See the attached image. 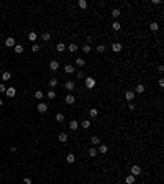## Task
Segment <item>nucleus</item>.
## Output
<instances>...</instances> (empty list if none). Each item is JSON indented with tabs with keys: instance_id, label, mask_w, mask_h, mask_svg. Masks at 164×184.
Listing matches in <instances>:
<instances>
[{
	"instance_id": "30",
	"label": "nucleus",
	"mask_w": 164,
	"mask_h": 184,
	"mask_svg": "<svg viewBox=\"0 0 164 184\" xmlns=\"http://www.w3.org/2000/svg\"><path fill=\"white\" fill-rule=\"evenodd\" d=\"M76 64H77V66H84V64H85V59H84V58H77V59H76Z\"/></svg>"
},
{
	"instance_id": "34",
	"label": "nucleus",
	"mask_w": 164,
	"mask_h": 184,
	"mask_svg": "<svg viewBox=\"0 0 164 184\" xmlns=\"http://www.w3.org/2000/svg\"><path fill=\"white\" fill-rule=\"evenodd\" d=\"M69 51H71V53H76V51H77V44H76V43H71L69 44Z\"/></svg>"
},
{
	"instance_id": "3",
	"label": "nucleus",
	"mask_w": 164,
	"mask_h": 184,
	"mask_svg": "<svg viewBox=\"0 0 164 184\" xmlns=\"http://www.w3.org/2000/svg\"><path fill=\"white\" fill-rule=\"evenodd\" d=\"M5 95H7L8 99H13L16 95V89H15V87H8V89L5 90Z\"/></svg>"
},
{
	"instance_id": "27",
	"label": "nucleus",
	"mask_w": 164,
	"mask_h": 184,
	"mask_svg": "<svg viewBox=\"0 0 164 184\" xmlns=\"http://www.w3.org/2000/svg\"><path fill=\"white\" fill-rule=\"evenodd\" d=\"M87 153H89L90 158H95V156H97V150H95V148H89V151H87Z\"/></svg>"
},
{
	"instance_id": "19",
	"label": "nucleus",
	"mask_w": 164,
	"mask_h": 184,
	"mask_svg": "<svg viewBox=\"0 0 164 184\" xmlns=\"http://www.w3.org/2000/svg\"><path fill=\"white\" fill-rule=\"evenodd\" d=\"M107 151H108V146H107V145H100V146H98V153H100V155H105Z\"/></svg>"
},
{
	"instance_id": "20",
	"label": "nucleus",
	"mask_w": 164,
	"mask_h": 184,
	"mask_svg": "<svg viewBox=\"0 0 164 184\" xmlns=\"http://www.w3.org/2000/svg\"><path fill=\"white\" fill-rule=\"evenodd\" d=\"M120 15H121V12L118 10V8H113V10H112V16H113V20H117Z\"/></svg>"
},
{
	"instance_id": "24",
	"label": "nucleus",
	"mask_w": 164,
	"mask_h": 184,
	"mask_svg": "<svg viewBox=\"0 0 164 184\" xmlns=\"http://www.w3.org/2000/svg\"><path fill=\"white\" fill-rule=\"evenodd\" d=\"M90 145H100V138H98V137H92V138H90Z\"/></svg>"
},
{
	"instance_id": "22",
	"label": "nucleus",
	"mask_w": 164,
	"mask_h": 184,
	"mask_svg": "<svg viewBox=\"0 0 164 184\" xmlns=\"http://www.w3.org/2000/svg\"><path fill=\"white\" fill-rule=\"evenodd\" d=\"M125 183H126V184H135V176H131V174H128V176L125 178Z\"/></svg>"
},
{
	"instance_id": "26",
	"label": "nucleus",
	"mask_w": 164,
	"mask_h": 184,
	"mask_svg": "<svg viewBox=\"0 0 164 184\" xmlns=\"http://www.w3.org/2000/svg\"><path fill=\"white\" fill-rule=\"evenodd\" d=\"M112 28H113L115 31H118V30H120V28H121V25H120V21H117V20H115L113 23H112Z\"/></svg>"
},
{
	"instance_id": "11",
	"label": "nucleus",
	"mask_w": 164,
	"mask_h": 184,
	"mask_svg": "<svg viewBox=\"0 0 164 184\" xmlns=\"http://www.w3.org/2000/svg\"><path fill=\"white\" fill-rule=\"evenodd\" d=\"M66 161H67V163H69V165H72V163H76V155H74V153H69V155H67V156H66Z\"/></svg>"
},
{
	"instance_id": "25",
	"label": "nucleus",
	"mask_w": 164,
	"mask_h": 184,
	"mask_svg": "<svg viewBox=\"0 0 164 184\" xmlns=\"http://www.w3.org/2000/svg\"><path fill=\"white\" fill-rule=\"evenodd\" d=\"M56 86H58V79L51 77V79H49V87H51V89H54Z\"/></svg>"
},
{
	"instance_id": "37",
	"label": "nucleus",
	"mask_w": 164,
	"mask_h": 184,
	"mask_svg": "<svg viewBox=\"0 0 164 184\" xmlns=\"http://www.w3.org/2000/svg\"><path fill=\"white\" fill-rule=\"evenodd\" d=\"M31 51H33V53H38V51H39V44L33 43V46H31Z\"/></svg>"
},
{
	"instance_id": "14",
	"label": "nucleus",
	"mask_w": 164,
	"mask_h": 184,
	"mask_svg": "<svg viewBox=\"0 0 164 184\" xmlns=\"http://www.w3.org/2000/svg\"><path fill=\"white\" fill-rule=\"evenodd\" d=\"M10 77H12L10 71H3V72H2V81H10Z\"/></svg>"
},
{
	"instance_id": "16",
	"label": "nucleus",
	"mask_w": 164,
	"mask_h": 184,
	"mask_svg": "<svg viewBox=\"0 0 164 184\" xmlns=\"http://www.w3.org/2000/svg\"><path fill=\"white\" fill-rule=\"evenodd\" d=\"M46 97L49 99V100H53V99H56V92H54L53 89H49V90L46 92Z\"/></svg>"
},
{
	"instance_id": "6",
	"label": "nucleus",
	"mask_w": 164,
	"mask_h": 184,
	"mask_svg": "<svg viewBox=\"0 0 164 184\" xmlns=\"http://www.w3.org/2000/svg\"><path fill=\"white\" fill-rule=\"evenodd\" d=\"M135 92H133V90H126L125 92V99H126V102H133V99H135Z\"/></svg>"
},
{
	"instance_id": "44",
	"label": "nucleus",
	"mask_w": 164,
	"mask_h": 184,
	"mask_svg": "<svg viewBox=\"0 0 164 184\" xmlns=\"http://www.w3.org/2000/svg\"><path fill=\"white\" fill-rule=\"evenodd\" d=\"M0 105H3V100H2V99H0Z\"/></svg>"
},
{
	"instance_id": "33",
	"label": "nucleus",
	"mask_w": 164,
	"mask_h": 184,
	"mask_svg": "<svg viewBox=\"0 0 164 184\" xmlns=\"http://www.w3.org/2000/svg\"><path fill=\"white\" fill-rule=\"evenodd\" d=\"M81 125H82V128H90V120H84V122H82V123H81Z\"/></svg>"
},
{
	"instance_id": "17",
	"label": "nucleus",
	"mask_w": 164,
	"mask_h": 184,
	"mask_svg": "<svg viewBox=\"0 0 164 184\" xmlns=\"http://www.w3.org/2000/svg\"><path fill=\"white\" fill-rule=\"evenodd\" d=\"M143 92H145V86H143V84H138L136 89H135V94H143Z\"/></svg>"
},
{
	"instance_id": "7",
	"label": "nucleus",
	"mask_w": 164,
	"mask_h": 184,
	"mask_svg": "<svg viewBox=\"0 0 164 184\" xmlns=\"http://www.w3.org/2000/svg\"><path fill=\"white\" fill-rule=\"evenodd\" d=\"M64 87H66V90H74L76 89V82L74 81H67V82L64 84Z\"/></svg>"
},
{
	"instance_id": "36",
	"label": "nucleus",
	"mask_w": 164,
	"mask_h": 184,
	"mask_svg": "<svg viewBox=\"0 0 164 184\" xmlns=\"http://www.w3.org/2000/svg\"><path fill=\"white\" fill-rule=\"evenodd\" d=\"M82 51H84V53H90V51H92V48H90V44H84Z\"/></svg>"
},
{
	"instance_id": "42",
	"label": "nucleus",
	"mask_w": 164,
	"mask_h": 184,
	"mask_svg": "<svg viewBox=\"0 0 164 184\" xmlns=\"http://www.w3.org/2000/svg\"><path fill=\"white\" fill-rule=\"evenodd\" d=\"M5 90H7V87H5L3 84H0V92H3V94H5Z\"/></svg>"
},
{
	"instance_id": "40",
	"label": "nucleus",
	"mask_w": 164,
	"mask_h": 184,
	"mask_svg": "<svg viewBox=\"0 0 164 184\" xmlns=\"http://www.w3.org/2000/svg\"><path fill=\"white\" fill-rule=\"evenodd\" d=\"M23 184H33L30 178H23Z\"/></svg>"
},
{
	"instance_id": "13",
	"label": "nucleus",
	"mask_w": 164,
	"mask_h": 184,
	"mask_svg": "<svg viewBox=\"0 0 164 184\" xmlns=\"http://www.w3.org/2000/svg\"><path fill=\"white\" fill-rule=\"evenodd\" d=\"M28 39H30V41H33V43H36V39H38V35H36L35 31H30V33H28Z\"/></svg>"
},
{
	"instance_id": "41",
	"label": "nucleus",
	"mask_w": 164,
	"mask_h": 184,
	"mask_svg": "<svg viewBox=\"0 0 164 184\" xmlns=\"http://www.w3.org/2000/svg\"><path fill=\"white\" fill-rule=\"evenodd\" d=\"M77 79H84V72H82V71L77 72Z\"/></svg>"
},
{
	"instance_id": "5",
	"label": "nucleus",
	"mask_w": 164,
	"mask_h": 184,
	"mask_svg": "<svg viewBox=\"0 0 164 184\" xmlns=\"http://www.w3.org/2000/svg\"><path fill=\"white\" fill-rule=\"evenodd\" d=\"M15 44H16V41H15V38H12V36L5 39V46L7 48H15Z\"/></svg>"
},
{
	"instance_id": "35",
	"label": "nucleus",
	"mask_w": 164,
	"mask_h": 184,
	"mask_svg": "<svg viewBox=\"0 0 164 184\" xmlns=\"http://www.w3.org/2000/svg\"><path fill=\"white\" fill-rule=\"evenodd\" d=\"M15 53H23V46L21 44H15Z\"/></svg>"
},
{
	"instance_id": "28",
	"label": "nucleus",
	"mask_w": 164,
	"mask_h": 184,
	"mask_svg": "<svg viewBox=\"0 0 164 184\" xmlns=\"http://www.w3.org/2000/svg\"><path fill=\"white\" fill-rule=\"evenodd\" d=\"M56 49H58L59 53H64V49H66V44H64V43H58V46H56Z\"/></svg>"
},
{
	"instance_id": "8",
	"label": "nucleus",
	"mask_w": 164,
	"mask_h": 184,
	"mask_svg": "<svg viewBox=\"0 0 164 184\" xmlns=\"http://www.w3.org/2000/svg\"><path fill=\"white\" fill-rule=\"evenodd\" d=\"M69 128L72 130V132H76V130L79 128V122H77V120H71V122H69Z\"/></svg>"
},
{
	"instance_id": "23",
	"label": "nucleus",
	"mask_w": 164,
	"mask_h": 184,
	"mask_svg": "<svg viewBox=\"0 0 164 184\" xmlns=\"http://www.w3.org/2000/svg\"><path fill=\"white\" fill-rule=\"evenodd\" d=\"M56 122H58V123H63L64 122V114H61V112L56 114Z\"/></svg>"
},
{
	"instance_id": "43",
	"label": "nucleus",
	"mask_w": 164,
	"mask_h": 184,
	"mask_svg": "<svg viewBox=\"0 0 164 184\" xmlns=\"http://www.w3.org/2000/svg\"><path fill=\"white\" fill-rule=\"evenodd\" d=\"M158 84H159V87H164V79H159V81H158Z\"/></svg>"
},
{
	"instance_id": "18",
	"label": "nucleus",
	"mask_w": 164,
	"mask_h": 184,
	"mask_svg": "<svg viewBox=\"0 0 164 184\" xmlns=\"http://www.w3.org/2000/svg\"><path fill=\"white\" fill-rule=\"evenodd\" d=\"M59 141H61V143H66V141H67V138H69V137H67V133H64V132H63V133H59Z\"/></svg>"
},
{
	"instance_id": "1",
	"label": "nucleus",
	"mask_w": 164,
	"mask_h": 184,
	"mask_svg": "<svg viewBox=\"0 0 164 184\" xmlns=\"http://www.w3.org/2000/svg\"><path fill=\"white\" fill-rule=\"evenodd\" d=\"M84 84H85V87H87V89H94V87H95V84H97V81H95L94 77H90V76H89V77H85V79H84Z\"/></svg>"
},
{
	"instance_id": "4",
	"label": "nucleus",
	"mask_w": 164,
	"mask_h": 184,
	"mask_svg": "<svg viewBox=\"0 0 164 184\" xmlns=\"http://www.w3.org/2000/svg\"><path fill=\"white\" fill-rule=\"evenodd\" d=\"M36 110H38L39 114H44V112H46V110H48V105H46V104H44V102H39L38 105H36Z\"/></svg>"
},
{
	"instance_id": "10",
	"label": "nucleus",
	"mask_w": 164,
	"mask_h": 184,
	"mask_svg": "<svg viewBox=\"0 0 164 184\" xmlns=\"http://www.w3.org/2000/svg\"><path fill=\"white\" fill-rule=\"evenodd\" d=\"M49 69H51V71H58V69H59V63L56 61V59H53V61L49 63Z\"/></svg>"
},
{
	"instance_id": "29",
	"label": "nucleus",
	"mask_w": 164,
	"mask_h": 184,
	"mask_svg": "<svg viewBox=\"0 0 164 184\" xmlns=\"http://www.w3.org/2000/svg\"><path fill=\"white\" fill-rule=\"evenodd\" d=\"M41 39H43V41H49V39H51V35H49L48 31H44L43 35H41Z\"/></svg>"
},
{
	"instance_id": "31",
	"label": "nucleus",
	"mask_w": 164,
	"mask_h": 184,
	"mask_svg": "<svg viewBox=\"0 0 164 184\" xmlns=\"http://www.w3.org/2000/svg\"><path fill=\"white\" fill-rule=\"evenodd\" d=\"M44 97V94H43V92H41V90H36V92H35V99H38V100H41V99H43Z\"/></svg>"
},
{
	"instance_id": "9",
	"label": "nucleus",
	"mask_w": 164,
	"mask_h": 184,
	"mask_svg": "<svg viewBox=\"0 0 164 184\" xmlns=\"http://www.w3.org/2000/svg\"><path fill=\"white\" fill-rule=\"evenodd\" d=\"M66 104H67V105H72V104H76V97H74L72 94L66 95Z\"/></svg>"
},
{
	"instance_id": "12",
	"label": "nucleus",
	"mask_w": 164,
	"mask_h": 184,
	"mask_svg": "<svg viewBox=\"0 0 164 184\" xmlns=\"http://www.w3.org/2000/svg\"><path fill=\"white\" fill-rule=\"evenodd\" d=\"M64 71H66L67 74H72V72L76 71V67L72 66V64H66V66H64Z\"/></svg>"
},
{
	"instance_id": "21",
	"label": "nucleus",
	"mask_w": 164,
	"mask_h": 184,
	"mask_svg": "<svg viewBox=\"0 0 164 184\" xmlns=\"http://www.w3.org/2000/svg\"><path fill=\"white\" fill-rule=\"evenodd\" d=\"M149 30H151V31H158V30H159V25H158L156 21H151V25H149Z\"/></svg>"
},
{
	"instance_id": "15",
	"label": "nucleus",
	"mask_w": 164,
	"mask_h": 184,
	"mask_svg": "<svg viewBox=\"0 0 164 184\" xmlns=\"http://www.w3.org/2000/svg\"><path fill=\"white\" fill-rule=\"evenodd\" d=\"M112 51H113V53H120V51H121V44L120 43H113V44H112Z\"/></svg>"
},
{
	"instance_id": "2",
	"label": "nucleus",
	"mask_w": 164,
	"mask_h": 184,
	"mask_svg": "<svg viewBox=\"0 0 164 184\" xmlns=\"http://www.w3.org/2000/svg\"><path fill=\"white\" fill-rule=\"evenodd\" d=\"M130 174L131 176H140L141 174V166H138V165H135V166H131V169H130Z\"/></svg>"
},
{
	"instance_id": "38",
	"label": "nucleus",
	"mask_w": 164,
	"mask_h": 184,
	"mask_svg": "<svg viewBox=\"0 0 164 184\" xmlns=\"http://www.w3.org/2000/svg\"><path fill=\"white\" fill-rule=\"evenodd\" d=\"M79 7H81V8H87V2H85V0H79Z\"/></svg>"
},
{
	"instance_id": "32",
	"label": "nucleus",
	"mask_w": 164,
	"mask_h": 184,
	"mask_svg": "<svg viewBox=\"0 0 164 184\" xmlns=\"http://www.w3.org/2000/svg\"><path fill=\"white\" fill-rule=\"evenodd\" d=\"M89 115H90V117H92V118H95V117H97V115H98L97 109H90V110H89Z\"/></svg>"
},
{
	"instance_id": "39",
	"label": "nucleus",
	"mask_w": 164,
	"mask_h": 184,
	"mask_svg": "<svg viewBox=\"0 0 164 184\" xmlns=\"http://www.w3.org/2000/svg\"><path fill=\"white\" fill-rule=\"evenodd\" d=\"M97 53H105V46H103V44H98V46H97Z\"/></svg>"
}]
</instances>
